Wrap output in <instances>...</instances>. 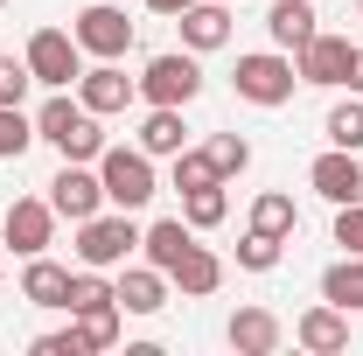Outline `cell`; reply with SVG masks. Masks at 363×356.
<instances>
[{
    "label": "cell",
    "mask_w": 363,
    "mask_h": 356,
    "mask_svg": "<svg viewBox=\"0 0 363 356\" xmlns=\"http://www.w3.org/2000/svg\"><path fill=\"white\" fill-rule=\"evenodd\" d=\"M224 343L238 356H272L279 343H286V328H279V314H272V308H238V314H230V328H224Z\"/></svg>",
    "instance_id": "9a60e30c"
},
{
    "label": "cell",
    "mask_w": 363,
    "mask_h": 356,
    "mask_svg": "<svg viewBox=\"0 0 363 356\" xmlns=\"http://www.w3.org/2000/svg\"><path fill=\"white\" fill-rule=\"evenodd\" d=\"M77 98H84V112H98V119H112V112H126L140 98V84L119 70V63H91L84 77H77Z\"/></svg>",
    "instance_id": "7c38bea8"
},
{
    "label": "cell",
    "mask_w": 363,
    "mask_h": 356,
    "mask_svg": "<svg viewBox=\"0 0 363 356\" xmlns=\"http://www.w3.org/2000/svg\"><path fill=\"white\" fill-rule=\"evenodd\" d=\"M21 301H28V308H63V301H70V266H56L49 252H35L28 272H21Z\"/></svg>",
    "instance_id": "44dd1931"
},
{
    "label": "cell",
    "mask_w": 363,
    "mask_h": 356,
    "mask_svg": "<svg viewBox=\"0 0 363 356\" xmlns=\"http://www.w3.org/2000/svg\"><path fill=\"white\" fill-rule=\"evenodd\" d=\"M77 49L98 56V63H119L126 49H133V21H126V7H112V0H91L84 14H77Z\"/></svg>",
    "instance_id": "52a82bcc"
},
{
    "label": "cell",
    "mask_w": 363,
    "mask_h": 356,
    "mask_svg": "<svg viewBox=\"0 0 363 356\" xmlns=\"http://www.w3.org/2000/svg\"><path fill=\"white\" fill-rule=\"evenodd\" d=\"M77 328H84V343L91 350H112L119 343V328H126V308H98V314H70Z\"/></svg>",
    "instance_id": "f546056e"
},
{
    "label": "cell",
    "mask_w": 363,
    "mask_h": 356,
    "mask_svg": "<svg viewBox=\"0 0 363 356\" xmlns=\"http://www.w3.org/2000/svg\"><path fill=\"white\" fill-rule=\"evenodd\" d=\"M210 161H217V175H245V168H252V140L245 133H210Z\"/></svg>",
    "instance_id": "f1b7e54d"
},
{
    "label": "cell",
    "mask_w": 363,
    "mask_h": 356,
    "mask_svg": "<svg viewBox=\"0 0 363 356\" xmlns=\"http://www.w3.org/2000/svg\"><path fill=\"white\" fill-rule=\"evenodd\" d=\"M230 84H238L245 105H266V112H272V105H286V98H294L301 70H294V56H286V49H252V56H238Z\"/></svg>",
    "instance_id": "277c9868"
},
{
    "label": "cell",
    "mask_w": 363,
    "mask_h": 356,
    "mask_svg": "<svg viewBox=\"0 0 363 356\" xmlns=\"http://www.w3.org/2000/svg\"><path fill=\"white\" fill-rule=\"evenodd\" d=\"M350 56H357V43L350 35H328V28H315L308 43L294 49V70H301V84H350Z\"/></svg>",
    "instance_id": "30bf717a"
},
{
    "label": "cell",
    "mask_w": 363,
    "mask_h": 356,
    "mask_svg": "<svg viewBox=\"0 0 363 356\" xmlns=\"http://www.w3.org/2000/svg\"><path fill=\"white\" fill-rule=\"evenodd\" d=\"M321 301H335L342 314H363V259L357 252H342L335 266L321 272Z\"/></svg>",
    "instance_id": "7402d4cb"
},
{
    "label": "cell",
    "mask_w": 363,
    "mask_h": 356,
    "mask_svg": "<svg viewBox=\"0 0 363 356\" xmlns=\"http://www.w3.org/2000/svg\"><path fill=\"white\" fill-rule=\"evenodd\" d=\"M210 182H224L217 161H210V147H182V154H175V189L189 196V189H210Z\"/></svg>",
    "instance_id": "4316f807"
},
{
    "label": "cell",
    "mask_w": 363,
    "mask_h": 356,
    "mask_svg": "<svg viewBox=\"0 0 363 356\" xmlns=\"http://www.w3.org/2000/svg\"><path fill=\"white\" fill-rule=\"evenodd\" d=\"M168 287L189 294V301H210V294L224 287V259H217L210 245H189V252H182V266L168 272Z\"/></svg>",
    "instance_id": "ac0fdd59"
},
{
    "label": "cell",
    "mask_w": 363,
    "mask_h": 356,
    "mask_svg": "<svg viewBox=\"0 0 363 356\" xmlns=\"http://www.w3.org/2000/svg\"><path fill=\"white\" fill-rule=\"evenodd\" d=\"M133 84L147 105H189L203 91V63H196V49H161V56H147V70Z\"/></svg>",
    "instance_id": "5b68a950"
},
{
    "label": "cell",
    "mask_w": 363,
    "mask_h": 356,
    "mask_svg": "<svg viewBox=\"0 0 363 356\" xmlns=\"http://www.w3.org/2000/svg\"><path fill=\"white\" fill-rule=\"evenodd\" d=\"M279 245H286V238H272V230H245V238H238V266L245 272H272L279 266Z\"/></svg>",
    "instance_id": "83f0119b"
},
{
    "label": "cell",
    "mask_w": 363,
    "mask_h": 356,
    "mask_svg": "<svg viewBox=\"0 0 363 356\" xmlns=\"http://www.w3.org/2000/svg\"><path fill=\"white\" fill-rule=\"evenodd\" d=\"M21 56H28L35 84H49V91H70L84 77V49H77V35H63V28H35Z\"/></svg>",
    "instance_id": "8992f818"
},
{
    "label": "cell",
    "mask_w": 363,
    "mask_h": 356,
    "mask_svg": "<svg viewBox=\"0 0 363 356\" xmlns=\"http://www.w3.org/2000/svg\"><path fill=\"white\" fill-rule=\"evenodd\" d=\"M224 7H238V0H224Z\"/></svg>",
    "instance_id": "d590c367"
},
{
    "label": "cell",
    "mask_w": 363,
    "mask_h": 356,
    "mask_svg": "<svg viewBox=\"0 0 363 356\" xmlns=\"http://www.w3.org/2000/svg\"><path fill=\"white\" fill-rule=\"evenodd\" d=\"M294 343L315 350V356H342L350 350V314L335 308V301H315V308L294 321Z\"/></svg>",
    "instance_id": "5bb4252c"
},
{
    "label": "cell",
    "mask_w": 363,
    "mask_h": 356,
    "mask_svg": "<svg viewBox=\"0 0 363 356\" xmlns=\"http://www.w3.org/2000/svg\"><path fill=\"white\" fill-rule=\"evenodd\" d=\"M35 140H49L63 161H98L105 154V126H98V112H84V98H70V91H49L43 112H35Z\"/></svg>",
    "instance_id": "6da1fadb"
},
{
    "label": "cell",
    "mask_w": 363,
    "mask_h": 356,
    "mask_svg": "<svg viewBox=\"0 0 363 356\" xmlns=\"http://www.w3.org/2000/svg\"><path fill=\"white\" fill-rule=\"evenodd\" d=\"M28 147H35V119L21 105H0V161H21Z\"/></svg>",
    "instance_id": "484cf974"
},
{
    "label": "cell",
    "mask_w": 363,
    "mask_h": 356,
    "mask_svg": "<svg viewBox=\"0 0 363 356\" xmlns=\"http://www.w3.org/2000/svg\"><path fill=\"white\" fill-rule=\"evenodd\" d=\"M350 91L363 98V43H357V56H350Z\"/></svg>",
    "instance_id": "e575fe53"
},
{
    "label": "cell",
    "mask_w": 363,
    "mask_h": 356,
    "mask_svg": "<svg viewBox=\"0 0 363 356\" xmlns=\"http://www.w3.org/2000/svg\"><path fill=\"white\" fill-rule=\"evenodd\" d=\"M133 252H140V223H133V210H98V217L77 223V259H84V266L119 272Z\"/></svg>",
    "instance_id": "3957f363"
},
{
    "label": "cell",
    "mask_w": 363,
    "mask_h": 356,
    "mask_svg": "<svg viewBox=\"0 0 363 356\" xmlns=\"http://www.w3.org/2000/svg\"><path fill=\"white\" fill-rule=\"evenodd\" d=\"M35 356H91V343H84V328L70 321L63 335H35Z\"/></svg>",
    "instance_id": "d6a6232c"
},
{
    "label": "cell",
    "mask_w": 363,
    "mask_h": 356,
    "mask_svg": "<svg viewBox=\"0 0 363 356\" xmlns=\"http://www.w3.org/2000/svg\"><path fill=\"white\" fill-rule=\"evenodd\" d=\"M140 7H147V14H168V21H175V14L189 7V0H140Z\"/></svg>",
    "instance_id": "836d02e7"
},
{
    "label": "cell",
    "mask_w": 363,
    "mask_h": 356,
    "mask_svg": "<svg viewBox=\"0 0 363 356\" xmlns=\"http://www.w3.org/2000/svg\"><path fill=\"white\" fill-rule=\"evenodd\" d=\"M0 238L21 252V259H35L56 245V210H49V196H14V210H0Z\"/></svg>",
    "instance_id": "9c48e42d"
},
{
    "label": "cell",
    "mask_w": 363,
    "mask_h": 356,
    "mask_svg": "<svg viewBox=\"0 0 363 356\" xmlns=\"http://www.w3.org/2000/svg\"><path fill=\"white\" fill-rule=\"evenodd\" d=\"M335 245L363 259V203H342V210H335Z\"/></svg>",
    "instance_id": "1f68e13d"
},
{
    "label": "cell",
    "mask_w": 363,
    "mask_h": 356,
    "mask_svg": "<svg viewBox=\"0 0 363 356\" xmlns=\"http://www.w3.org/2000/svg\"><path fill=\"white\" fill-rule=\"evenodd\" d=\"M315 28H321V21H315V0H272V7H266V35H272V49H286V56L308 43Z\"/></svg>",
    "instance_id": "d6986e66"
},
{
    "label": "cell",
    "mask_w": 363,
    "mask_h": 356,
    "mask_svg": "<svg viewBox=\"0 0 363 356\" xmlns=\"http://www.w3.org/2000/svg\"><path fill=\"white\" fill-rule=\"evenodd\" d=\"M0 7H7V0H0Z\"/></svg>",
    "instance_id": "74e56055"
},
{
    "label": "cell",
    "mask_w": 363,
    "mask_h": 356,
    "mask_svg": "<svg viewBox=\"0 0 363 356\" xmlns=\"http://www.w3.org/2000/svg\"><path fill=\"white\" fill-rule=\"evenodd\" d=\"M182 217H189V230H217V223L230 217V189H224V182L189 189V196H182Z\"/></svg>",
    "instance_id": "603a6c76"
},
{
    "label": "cell",
    "mask_w": 363,
    "mask_h": 356,
    "mask_svg": "<svg viewBox=\"0 0 363 356\" xmlns=\"http://www.w3.org/2000/svg\"><path fill=\"white\" fill-rule=\"evenodd\" d=\"M49 210L70 223H84L105 210V182H98V161H63L56 168V182H49Z\"/></svg>",
    "instance_id": "ba28073f"
},
{
    "label": "cell",
    "mask_w": 363,
    "mask_h": 356,
    "mask_svg": "<svg viewBox=\"0 0 363 356\" xmlns=\"http://www.w3.org/2000/svg\"><path fill=\"white\" fill-rule=\"evenodd\" d=\"M189 245H196L189 217H161V223H147V230H140V252H147V266H161V272H175Z\"/></svg>",
    "instance_id": "ffe728a7"
},
{
    "label": "cell",
    "mask_w": 363,
    "mask_h": 356,
    "mask_svg": "<svg viewBox=\"0 0 363 356\" xmlns=\"http://www.w3.org/2000/svg\"><path fill=\"white\" fill-rule=\"evenodd\" d=\"M175 28H182V49L210 56V49L230 43V7H224V0H189V7L175 14Z\"/></svg>",
    "instance_id": "4fadbf2b"
},
{
    "label": "cell",
    "mask_w": 363,
    "mask_h": 356,
    "mask_svg": "<svg viewBox=\"0 0 363 356\" xmlns=\"http://www.w3.org/2000/svg\"><path fill=\"white\" fill-rule=\"evenodd\" d=\"M308 189H315L321 203H363V154H350V147H328V154H315V168H308Z\"/></svg>",
    "instance_id": "8fae6325"
},
{
    "label": "cell",
    "mask_w": 363,
    "mask_h": 356,
    "mask_svg": "<svg viewBox=\"0 0 363 356\" xmlns=\"http://www.w3.org/2000/svg\"><path fill=\"white\" fill-rule=\"evenodd\" d=\"M35 84V70H28V56H0V105H21Z\"/></svg>",
    "instance_id": "4dcf8cb0"
},
{
    "label": "cell",
    "mask_w": 363,
    "mask_h": 356,
    "mask_svg": "<svg viewBox=\"0 0 363 356\" xmlns=\"http://www.w3.org/2000/svg\"><path fill=\"white\" fill-rule=\"evenodd\" d=\"M321 133H328V147H350V154H363V98H342V105L321 119Z\"/></svg>",
    "instance_id": "d4e9b609"
},
{
    "label": "cell",
    "mask_w": 363,
    "mask_h": 356,
    "mask_svg": "<svg viewBox=\"0 0 363 356\" xmlns=\"http://www.w3.org/2000/svg\"><path fill=\"white\" fill-rule=\"evenodd\" d=\"M252 230H272V238H294V230H301V210H294V196H286V189H266V196L252 203Z\"/></svg>",
    "instance_id": "cb8c5ba5"
},
{
    "label": "cell",
    "mask_w": 363,
    "mask_h": 356,
    "mask_svg": "<svg viewBox=\"0 0 363 356\" xmlns=\"http://www.w3.org/2000/svg\"><path fill=\"white\" fill-rule=\"evenodd\" d=\"M140 154H154V161H175L182 147H189V126H182V105H147V119H140Z\"/></svg>",
    "instance_id": "e0dca14e"
},
{
    "label": "cell",
    "mask_w": 363,
    "mask_h": 356,
    "mask_svg": "<svg viewBox=\"0 0 363 356\" xmlns=\"http://www.w3.org/2000/svg\"><path fill=\"white\" fill-rule=\"evenodd\" d=\"M98 182H105V203H112V210H147V203L161 196L154 154H140V147H112V140H105V154H98Z\"/></svg>",
    "instance_id": "7a4b0ae2"
},
{
    "label": "cell",
    "mask_w": 363,
    "mask_h": 356,
    "mask_svg": "<svg viewBox=\"0 0 363 356\" xmlns=\"http://www.w3.org/2000/svg\"><path fill=\"white\" fill-rule=\"evenodd\" d=\"M357 14H363V0H357Z\"/></svg>",
    "instance_id": "8d00e7d4"
},
{
    "label": "cell",
    "mask_w": 363,
    "mask_h": 356,
    "mask_svg": "<svg viewBox=\"0 0 363 356\" xmlns=\"http://www.w3.org/2000/svg\"><path fill=\"white\" fill-rule=\"evenodd\" d=\"M112 294H119L126 314H161V308H168V272H161V266H119Z\"/></svg>",
    "instance_id": "2e32d148"
}]
</instances>
